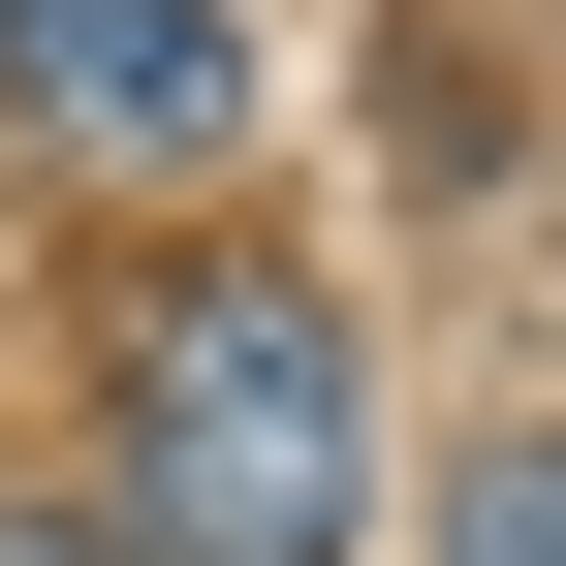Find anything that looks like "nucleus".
Returning a JSON list of instances; mask_svg holds the SVG:
<instances>
[{"label":"nucleus","instance_id":"nucleus-3","mask_svg":"<svg viewBox=\"0 0 566 566\" xmlns=\"http://www.w3.org/2000/svg\"><path fill=\"white\" fill-rule=\"evenodd\" d=\"M441 566H566V441H535V409H504V441L441 472Z\"/></svg>","mask_w":566,"mask_h":566},{"label":"nucleus","instance_id":"nucleus-2","mask_svg":"<svg viewBox=\"0 0 566 566\" xmlns=\"http://www.w3.org/2000/svg\"><path fill=\"white\" fill-rule=\"evenodd\" d=\"M252 0H0V126L32 158H95V189H189V158H252Z\"/></svg>","mask_w":566,"mask_h":566},{"label":"nucleus","instance_id":"nucleus-4","mask_svg":"<svg viewBox=\"0 0 566 566\" xmlns=\"http://www.w3.org/2000/svg\"><path fill=\"white\" fill-rule=\"evenodd\" d=\"M0 566H158V535H126V504H0Z\"/></svg>","mask_w":566,"mask_h":566},{"label":"nucleus","instance_id":"nucleus-1","mask_svg":"<svg viewBox=\"0 0 566 566\" xmlns=\"http://www.w3.org/2000/svg\"><path fill=\"white\" fill-rule=\"evenodd\" d=\"M95 504L158 566H346L378 504V378H346V315L283 252H158L95 315Z\"/></svg>","mask_w":566,"mask_h":566}]
</instances>
